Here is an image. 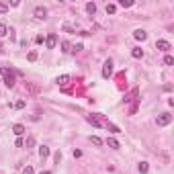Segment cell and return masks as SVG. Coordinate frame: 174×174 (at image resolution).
I'll return each instance as SVG.
<instances>
[{
  "instance_id": "1",
  "label": "cell",
  "mask_w": 174,
  "mask_h": 174,
  "mask_svg": "<svg viewBox=\"0 0 174 174\" xmlns=\"http://www.w3.org/2000/svg\"><path fill=\"white\" fill-rule=\"evenodd\" d=\"M2 76H4V84L8 88H12L14 86V72H10L8 68H2Z\"/></svg>"
},
{
  "instance_id": "2",
  "label": "cell",
  "mask_w": 174,
  "mask_h": 174,
  "mask_svg": "<svg viewBox=\"0 0 174 174\" xmlns=\"http://www.w3.org/2000/svg\"><path fill=\"white\" fill-rule=\"evenodd\" d=\"M156 123H158V127H166V125L172 123V115L170 113H162V115L156 119Z\"/></svg>"
},
{
  "instance_id": "3",
  "label": "cell",
  "mask_w": 174,
  "mask_h": 174,
  "mask_svg": "<svg viewBox=\"0 0 174 174\" xmlns=\"http://www.w3.org/2000/svg\"><path fill=\"white\" fill-rule=\"evenodd\" d=\"M111 76H113V62L106 59L103 66V78H111Z\"/></svg>"
},
{
  "instance_id": "4",
  "label": "cell",
  "mask_w": 174,
  "mask_h": 174,
  "mask_svg": "<svg viewBox=\"0 0 174 174\" xmlns=\"http://www.w3.org/2000/svg\"><path fill=\"white\" fill-rule=\"evenodd\" d=\"M45 45H47V49H53V47L58 45V35H56V33H49V35H47Z\"/></svg>"
},
{
  "instance_id": "5",
  "label": "cell",
  "mask_w": 174,
  "mask_h": 174,
  "mask_svg": "<svg viewBox=\"0 0 174 174\" xmlns=\"http://www.w3.org/2000/svg\"><path fill=\"white\" fill-rule=\"evenodd\" d=\"M33 14H35V19H39V21H45L47 19V10L43 8V6H37Z\"/></svg>"
},
{
  "instance_id": "6",
  "label": "cell",
  "mask_w": 174,
  "mask_h": 174,
  "mask_svg": "<svg viewBox=\"0 0 174 174\" xmlns=\"http://www.w3.org/2000/svg\"><path fill=\"white\" fill-rule=\"evenodd\" d=\"M156 47H158V49H160V51H166V53H168V51H170V49H172V45H170V43H168V41H164V39H160V41H158V43H156Z\"/></svg>"
},
{
  "instance_id": "7",
  "label": "cell",
  "mask_w": 174,
  "mask_h": 174,
  "mask_svg": "<svg viewBox=\"0 0 174 174\" xmlns=\"http://www.w3.org/2000/svg\"><path fill=\"white\" fill-rule=\"evenodd\" d=\"M25 131H27V129H25V125H21V123H16V125L12 127V133H14L16 137H21V135H23Z\"/></svg>"
},
{
  "instance_id": "8",
  "label": "cell",
  "mask_w": 174,
  "mask_h": 174,
  "mask_svg": "<svg viewBox=\"0 0 174 174\" xmlns=\"http://www.w3.org/2000/svg\"><path fill=\"white\" fill-rule=\"evenodd\" d=\"M133 37H135L137 41H146V39H148V33H146L143 29H137V31L133 33Z\"/></svg>"
},
{
  "instance_id": "9",
  "label": "cell",
  "mask_w": 174,
  "mask_h": 174,
  "mask_svg": "<svg viewBox=\"0 0 174 174\" xmlns=\"http://www.w3.org/2000/svg\"><path fill=\"white\" fill-rule=\"evenodd\" d=\"M131 56H133L135 59L143 58V49H141V47H133V49H131Z\"/></svg>"
},
{
  "instance_id": "10",
  "label": "cell",
  "mask_w": 174,
  "mask_h": 174,
  "mask_svg": "<svg viewBox=\"0 0 174 174\" xmlns=\"http://www.w3.org/2000/svg\"><path fill=\"white\" fill-rule=\"evenodd\" d=\"M103 127H106L109 131H113V133H121V129L117 127V125H113V123H109V121H104V125Z\"/></svg>"
},
{
  "instance_id": "11",
  "label": "cell",
  "mask_w": 174,
  "mask_h": 174,
  "mask_svg": "<svg viewBox=\"0 0 174 174\" xmlns=\"http://www.w3.org/2000/svg\"><path fill=\"white\" fill-rule=\"evenodd\" d=\"M47 156H49V148H47V146H41V148H39V158L45 160Z\"/></svg>"
},
{
  "instance_id": "12",
  "label": "cell",
  "mask_w": 174,
  "mask_h": 174,
  "mask_svg": "<svg viewBox=\"0 0 174 174\" xmlns=\"http://www.w3.org/2000/svg\"><path fill=\"white\" fill-rule=\"evenodd\" d=\"M56 82H58L59 86H66V84L70 82V76H68V74H64V76H58V80H56Z\"/></svg>"
},
{
  "instance_id": "13",
  "label": "cell",
  "mask_w": 174,
  "mask_h": 174,
  "mask_svg": "<svg viewBox=\"0 0 174 174\" xmlns=\"http://www.w3.org/2000/svg\"><path fill=\"white\" fill-rule=\"evenodd\" d=\"M106 146H109V148H113V150H119V141H117V139H113V137L106 139Z\"/></svg>"
},
{
  "instance_id": "14",
  "label": "cell",
  "mask_w": 174,
  "mask_h": 174,
  "mask_svg": "<svg viewBox=\"0 0 174 174\" xmlns=\"http://www.w3.org/2000/svg\"><path fill=\"white\" fill-rule=\"evenodd\" d=\"M137 170H139L141 174H148V170H150V166H148V162H139Z\"/></svg>"
},
{
  "instance_id": "15",
  "label": "cell",
  "mask_w": 174,
  "mask_h": 174,
  "mask_svg": "<svg viewBox=\"0 0 174 174\" xmlns=\"http://www.w3.org/2000/svg\"><path fill=\"white\" fill-rule=\"evenodd\" d=\"M86 12H88V14H94V12H96V4H94V2H88V4H86Z\"/></svg>"
},
{
  "instance_id": "16",
  "label": "cell",
  "mask_w": 174,
  "mask_h": 174,
  "mask_svg": "<svg viewBox=\"0 0 174 174\" xmlns=\"http://www.w3.org/2000/svg\"><path fill=\"white\" fill-rule=\"evenodd\" d=\"M119 6H123V8H129V6H133V0H119Z\"/></svg>"
},
{
  "instance_id": "17",
  "label": "cell",
  "mask_w": 174,
  "mask_h": 174,
  "mask_svg": "<svg viewBox=\"0 0 174 174\" xmlns=\"http://www.w3.org/2000/svg\"><path fill=\"white\" fill-rule=\"evenodd\" d=\"M27 90H29V92H39V86H35V84H29V82H27Z\"/></svg>"
},
{
  "instance_id": "18",
  "label": "cell",
  "mask_w": 174,
  "mask_h": 174,
  "mask_svg": "<svg viewBox=\"0 0 174 174\" xmlns=\"http://www.w3.org/2000/svg\"><path fill=\"white\" fill-rule=\"evenodd\" d=\"M90 141H92L94 146H98V148L103 146V139H100V137H96V135H92V137H90Z\"/></svg>"
},
{
  "instance_id": "19",
  "label": "cell",
  "mask_w": 174,
  "mask_h": 174,
  "mask_svg": "<svg viewBox=\"0 0 174 174\" xmlns=\"http://www.w3.org/2000/svg\"><path fill=\"white\" fill-rule=\"evenodd\" d=\"M6 33H8V27H6L4 23H0V37H4Z\"/></svg>"
},
{
  "instance_id": "20",
  "label": "cell",
  "mask_w": 174,
  "mask_h": 174,
  "mask_svg": "<svg viewBox=\"0 0 174 174\" xmlns=\"http://www.w3.org/2000/svg\"><path fill=\"white\" fill-rule=\"evenodd\" d=\"M115 10H117L115 4H106V14H115Z\"/></svg>"
},
{
  "instance_id": "21",
  "label": "cell",
  "mask_w": 174,
  "mask_h": 174,
  "mask_svg": "<svg viewBox=\"0 0 174 174\" xmlns=\"http://www.w3.org/2000/svg\"><path fill=\"white\" fill-rule=\"evenodd\" d=\"M164 64H166V66H172V64H174V58L170 56V53H168V56L164 58Z\"/></svg>"
},
{
  "instance_id": "22",
  "label": "cell",
  "mask_w": 174,
  "mask_h": 174,
  "mask_svg": "<svg viewBox=\"0 0 174 174\" xmlns=\"http://www.w3.org/2000/svg\"><path fill=\"white\" fill-rule=\"evenodd\" d=\"M4 12H8V4L0 2V14H4Z\"/></svg>"
},
{
  "instance_id": "23",
  "label": "cell",
  "mask_w": 174,
  "mask_h": 174,
  "mask_svg": "<svg viewBox=\"0 0 174 174\" xmlns=\"http://www.w3.org/2000/svg\"><path fill=\"white\" fill-rule=\"evenodd\" d=\"M27 58H29V62H35V59H37V51H29Z\"/></svg>"
},
{
  "instance_id": "24",
  "label": "cell",
  "mask_w": 174,
  "mask_h": 174,
  "mask_svg": "<svg viewBox=\"0 0 174 174\" xmlns=\"http://www.w3.org/2000/svg\"><path fill=\"white\" fill-rule=\"evenodd\" d=\"M35 146V137H29L27 139V148H33Z\"/></svg>"
},
{
  "instance_id": "25",
  "label": "cell",
  "mask_w": 174,
  "mask_h": 174,
  "mask_svg": "<svg viewBox=\"0 0 174 174\" xmlns=\"http://www.w3.org/2000/svg\"><path fill=\"white\" fill-rule=\"evenodd\" d=\"M62 47H64L62 51H66V53H68V51H70V43H68V41H64V43H62Z\"/></svg>"
},
{
  "instance_id": "26",
  "label": "cell",
  "mask_w": 174,
  "mask_h": 174,
  "mask_svg": "<svg viewBox=\"0 0 174 174\" xmlns=\"http://www.w3.org/2000/svg\"><path fill=\"white\" fill-rule=\"evenodd\" d=\"M23 106H25V100H19V103L14 104V109H23Z\"/></svg>"
},
{
  "instance_id": "27",
  "label": "cell",
  "mask_w": 174,
  "mask_h": 174,
  "mask_svg": "<svg viewBox=\"0 0 174 174\" xmlns=\"http://www.w3.org/2000/svg\"><path fill=\"white\" fill-rule=\"evenodd\" d=\"M23 174H33V168H31V166H27V168L23 170Z\"/></svg>"
},
{
  "instance_id": "28",
  "label": "cell",
  "mask_w": 174,
  "mask_h": 174,
  "mask_svg": "<svg viewBox=\"0 0 174 174\" xmlns=\"http://www.w3.org/2000/svg\"><path fill=\"white\" fill-rule=\"evenodd\" d=\"M41 174H51V172H41Z\"/></svg>"
}]
</instances>
